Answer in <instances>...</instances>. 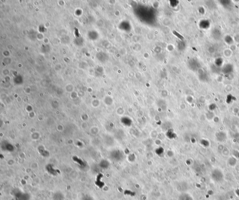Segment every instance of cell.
Returning a JSON list of instances; mask_svg holds the SVG:
<instances>
[{"label": "cell", "mask_w": 239, "mask_h": 200, "mask_svg": "<svg viewBox=\"0 0 239 200\" xmlns=\"http://www.w3.org/2000/svg\"><path fill=\"white\" fill-rule=\"evenodd\" d=\"M16 200H29L30 199V195L26 193H19L16 195Z\"/></svg>", "instance_id": "1"}, {"label": "cell", "mask_w": 239, "mask_h": 200, "mask_svg": "<svg viewBox=\"0 0 239 200\" xmlns=\"http://www.w3.org/2000/svg\"><path fill=\"white\" fill-rule=\"evenodd\" d=\"M53 200H64L65 197L62 193L60 192H57L53 195Z\"/></svg>", "instance_id": "2"}, {"label": "cell", "mask_w": 239, "mask_h": 200, "mask_svg": "<svg viewBox=\"0 0 239 200\" xmlns=\"http://www.w3.org/2000/svg\"><path fill=\"white\" fill-rule=\"evenodd\" d=\"M82 200H93V199L92 198V197L86 195L82 198Z\"/></svg>", "instance_id": "3"}]
</instances>
